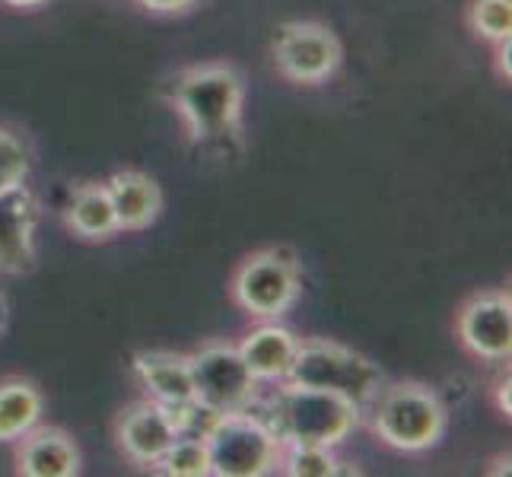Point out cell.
<instances>
[{"mask_svg":"<svg viewBox=\"0 0 512 477\" xmlns=\"http://www.w3.org/2000/svg\"><path fill=\"white\" fill-rule=\"evenodd\" d=\"M169 102L194 144H210L242 128L245 80L233 64H194L175 74Z\"/></svg>","mask_w":512,"mask_h":477,"instance_id":"cell-1","label":"cell"},{"mask_svg":"<svg viewBox=\"0 0 512 477\" xmlns=\"http://www.w3.org/2000/svg\"><path fill=\"white\" fill-rule=\"evenodd\" d=\"M258 414L274 430L280 443L334 449L353 433L363 411L353 401L334 392H322V388H309L296 382H280V388Z\"/></svg>","mask_w":512,"mask_h":477,"instance_id":"cell-2","label":"cell"},{"mask_svg":"<svg viewBox=\"0 0 512 477\" xmlns=\"http://www.w3.org/2000/svg\"><path fill=\"white\" fill-rule=\"evenodd\" d=\"M363 414H369V430L379 443L404 455L436 449L449 427L443 398L430 385L411 379L382 385V392Z\"/></svg>","mask_w":512,"mask_h":477,"instance_id":"cell-3","label":"cell"},{"mask_svg":"<svg viewBox=\"0 0 512 477\" xmlns=\"http://www.w3.org/2000/svg\"><path fill=\"white\" fill-rule=\"evenodd\" d=\"M201 439L214 477H261L280 465L284 443L261 420L258 411H236L207 417Z\"/></svg>","mask_w":512,"mask_h":477,"instance_id":"cell-4","label":"cell"},{"mask_svg":"<svg viewBox=\"0 0 512 477\" xmlns=\"http://www.w3.org/2000/svg\"><path fill=\"white\" fill-rule=\"evenodd\" d=\"M287 382L334 392L353 401L360 411H366L373 398L382 392L385 376L373 360L363 357L353 347H344L328 338H306L299 341Z\"/></svg>","mask_w":512,"mask_h":477,"instance_id":"cell-5","label":"cell"},{"mask_svg":"<svg viewBox=\"0 0 512 477\" xmlns=\"http://www.w3.org/2000/svg\"><path fill=\"white\" fill-rule=\"evenodd\" d=\"M299 293H303V268L284 245L245 255L229 277L233 303L261 322H280L296 306Z\"/></svg>","mask_w":512,"mask_h":477,"instance_id":"cell-6","label":"cell"},{"mask_svg":"<svg viewBox=\"0 0 512 477\" xmlns=\"http://www.w3.org/2000/svg\"><path fill=\"white\" fill-rule=\"evenodd\" d=\"M191 360V379H194V401L210 417L217 414H236L249 411L258 404V379L245 366L236 344L226 341H207L194 353Z\"/></svg>","mask_w":512,"mask_h":477,"instance_id":"cell-7","label":"cell"},{"mask_svg":"<svg viewBox=\"0 0 512 477\" xmlns=\"http://www.w3.org/2000/svg\"><path fill=\"white\" fill-rule=\"evenodd\" d=\"M271 61L287 83L322 86L338 74L344 45L338 32L319 20H293L277 29L271 42Z\"/></svg>","mask_w":512,"mask_h":477,"instance_id":"cell-8","label":"cell"},{"mask_svg":"<svg viewBox=\"0 0 512 477\" xmlns=\"http://www.w3.org/2000/svg\"><path fill=\"white\" fill-rule=\"evenodd\" d=\"M137 385L144 388V395L156 401L160 408L175 414L182 423V433H201L207 411L198 408L194 401V379H191V360L188 353H172V350H144L137 353L134 363Z\"/></svg>","mask_w":512,"mask_h":477,"instance_id":"cell-9","label":"cell"},{"mask_svg":"<svg viewBox=\"0 0 512 477\" xmlns=\"http://www.w3.org/2000/svg\"><path fill=\"white\" fill-rule=\"evenodd\" d=\"M455 338L474 360L503 363L512 353V296L509 290H481L455 312Z\"/></svg>","mask_w":512,"mask_h":477,"instance_id":"cell-10","label":"cell"},{"mask_svg":"<svg viewBox=\"0 0 512 477\" xmlns=\"http://www.w3.org/2000/svg\"><path fill=\"white\" fill-rule=\"evenodd\" d=\"M179 436H182V423L150 398L125 408L115 423L118 452L140 468H153Z\"/></svg>","mask_w":512,"mask_h":477,"instance_id":"cell-11","label":"cell"},{"mask_svg":"<svg viewBox=\"0 0 512 477\" xmlns=\"http://www.w3.org/2000/svg\"><path fill=\"white\" fill-rule=\"evenodd\" d=\"M39 214V198L26 182L10 191H0V274L20 277L35 268Z\"/></svg>","mask_w":512,"mask_h":477,"instance_id":"cell-12","label":"cell"},{"mask_svg":"<svg viewBox=\"0 0 512 477\" xmlns=\"http://www.w3.org/2000/svg\"><path fill=\"white\" fill-rule=\"evenodd\" d=\"M83 468L80 446L61 427H32L16 439V474L23 477H77Z\"/></svg>","mask_w":512,"mask_h":477,"instance_id":"cell-13","label":"cell"},{"mask_svg":"<svg viewBox=\"0 0 512 477\" xmlns=\"http://www.w3.org/2000/svg\"><path fill=\"white\" fill-rule=\"evenodd\" d=\"M105 188H109L121 233H140V229H150L156 220H160L163 188L156 185L153 175L140 172V169H121L105 182Z\"/></svg>","mask_w":512,"mask_h":477,"instance_id":"cell-14","label":"cell"},{"mask_svg":"<svg viewBox=\"0 0 512 477\" xmlns=\"http://www.w3.org/2000/svg\"><path fill=\"white\" fill-rule=\"evenodd\" d=\"M245 366L252 369V376L258 382H271L280 385L287 382L290 376V366L296 360V350H299V338L277 322H268L255 331H249L242 338V344H236Z\"/></svg>","mask_w":512,"mask_h":477,"instance_id":"cell-15","label":"cell"},{"mask_svg":"<svg viewBox=\"0 0 512 477\" xmlns=\"http://www.w3.org/2000/svg\"><path fill=\"white\" fill-rule=\"evenodd\" d=\"M64 226L83 242H109L112 236L121 233L105 182H80L70 188Z\"/></svg>","mask_w":512,"mask_h":477,"instance_id":"cell-16","label":"cell"},{"mask_svg":"<svg viewBox=\"0 0 512 477\" xmlns=\"http://www.w3.org/2000/svg\"><path fill=\"white\" fill-rule=\"evenodd\" d=\"M45 414V398L39 385L23 376L0 379V443H16L32 427H39Z\"/></svg>","mask_w":512,"mask_h":477,"instance_id":"cell-17","label":"cell"},{"mask_svg":"<svg viewBox=\"0 0 512 477\" xmlns=\"http://www.w3.org/2000/svg\"><path fill=\"white\" fill-rule=\"evenodd\" d=\"M153 471L169 474V477H207L210 462H207V446L201 433H182L160 462L153 465Z\"/></svg>","mask_w":512,"mask_h":477,"instance_id":"cell-18","label":"cell"},{"mask_svg":"<svg viewBox=\"0 0 512 477\" xmlns=\"http://www.w3.org/2000/svg\"><path fill=\"white\" fill-rule=\"evenodd\" d=\"M277 468L290 477H334V474H341V462L334 458V449L306 446V443H284Z\"/></svg>","mask_w":512,"mask_h":477,"instance_id":"cell-19","label":"cell"},{"mask_svg":"<svg viewBox=\"0 0 512 477\" xmlns=\"http://www.w3.org/2000/svg\"><path fill=\"white\" fill-rule=\"evenodd\" d=\"M468 29L490 45L512 39V0H471Z\"/></svg>","mask_w":512,"mask_h":477,"instance_id":"cell-20","label":"cell"},{"mask_svg":"<svg viewBox=\"0 0 512 477\" xmlns=\"http://www.w3.org/2000/svg\"><path fill=\"white\" fill-rule=\"evenodd\" d=\"M29 169H32V153L26 147V140L10 128H0V191L23 185L29 179Z\"/></svg>","mask_w":512,"mask_h":477,"instance_id":"cell-21","label":"cell"},{"mask_svg":"<svg viewBox=\"0 0 512 477\" xmlns=\"http://www.w3.org/2000/svg\"><path fill=\"white\" fill-rule=\"evenodd\" d=\"M140 7L150 10V13H160V16H175V13H188L198 0H137Z\"/></svg>","mask_w":512,"mask_h":477,"instance_id":"cell-22","label":"cell"},{"mask_svg":"<svg viewBox=\"0 0 512 477\" xmlns=\"http://www.w3.org/2000/svg\"><path fill=\"white\" fill-rule=\"evenodd\" d=\"M509 388H512L509 376H500L497 382H493V404H497V411H500V417H506V420H509V414H512Z\"/></svg>","mask_w":512,"mask_h":477,"instance_id":"cell-23","label":"cell"},{"mask_svg":"<svg viewBox=\"0 0 512 477\" xmlns=\"http://www.w3.org/2000/svg\"><path fill=\"white\" fill-rule=\"evenodd\" d=\"M509 55H512V39H503L497 42V77L503 83L512 80V64H509Z\"/></svg>","mask_w":512,"mask_h":477,"instance_id":"cell-24","label":"cell"},{"mask_svg":"<svg viewBox=\"0 0 512 477\" xmlns=\"http://www.w3.org/2000/svg\"><path fill=\"white\" fill-rule=\"evenodd\" d=\"M7 328H10V299L4 290H0V341H4Z\"/></svg>","mask_w":512,"mask_h":477,"instance_id":"cell-25","label":"cell"},{"mask_svg":"<svg viewBox=\"0 0 512 477\" xmlns=\"http://www.w3.org/2000/svg\"><path fill=\"white\" fill-rule=\"evenodd\" d=\"M0 4H7V7H13V10H39V7H45L48 0H0Z\"/></svg>","mask_w":512,"mask_h":477,"instance_id":"cell-26","label":"cell"}]
</instances>
